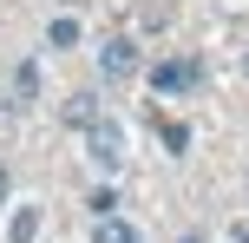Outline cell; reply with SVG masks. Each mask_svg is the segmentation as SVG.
Wrapping results in <instances>:
<instances>
[{"label": "cell", "mask_w": 249, "mask_h": 243, "mask_svg": "<svg viewBox=\"0 0 249 243\" xmlns=\"http://www.w3.org/2000/svg\"><path fill=\"white\" fill-rule=\"evenodd\" d=\"M92 243H138V230H131V224H118V210H105L99 230H92Z\"/></svg>", "instance_id": "obj_4"}, {"label": "cell", "mask_w": 249, "mask_h": 243, "mask_svg": "<svg viewBox=\"0 0 249 243\" xmlns=\"http://www.w3.org/2000/svg\"><path fill=\"white\" fill-rule=\"evenodd\" d=\"M39 237V210L26 204V210H13V224H7V243H33Z\"/></svg>", "instance_id": "obj_6"}, {"label": "cell", "mask_w": 249, "mask_h": 243, "mask_svg": "<svg viewBox=\"0 0 249 243\" xmlns=\"http://www.w3.org/2000/svg\"><path fill=\"white\" fill-rule=\"evenodd\" d=\"M86 151H92V165H105V171H118V165H124V131H118L105 112L86 125Z\"/></svg>", "instance_id": "obj_1"}, {"label": "cell", "mask_w": 249, "mask_h": 243, "mask_svg": "<svg viewBox=\"0 0 249 243\" xmlns=\"http://www.w3.org/2000/svg\"><path fill=\"white\" fill-rule=\"evenodd\" d=\"M99 73L112 79V86H118V79H138V46H131L124 33H112V39L99 46Z\"/></svg>", "instance_id": "obj_2"}, {"label": "cell", "mask_w": 249, "mask_h": 243, "mask_svg": "<svg viewBox=\"0 0 249 243\" xmlns=\"http://www.w3.org/2000/svg\"><path fill=\"white\" fill-rule=\"evenodd\" d=\"M33 99H39V66L26 59L20 73H13V105H33Z\"/></svg>", "instance_id": "obj_5"}, {"label": "cell", "mask_w": 249, "mask_h": 243, "mask_svg": "<svg viewBox=\"0 0 249 243\" xmlns=\"http://www.w3.org/2000/svg\"><path fill=\"white\" fill-rule=\"evenodd\" d=\"M197 79H203L197 59H171V66H158V73H151V86H158V92H190Z\"/></svg>", "instance_id": "obj_3"}, {"label": "cell", "mask_w": 249, "mask_h": 243, "mask_svg": "<svg viewBox=\"0 0 249 243\" xmlns=\"http://www.w3.org/2000/svg\"><path fill=\"white\" fill-rule=\"evenodd\" d=\"M7 184H13V178H7V165H0V204H7Z\"/></svg>", "instance_id": "obj_9"}, {"label": "cell", "mask_w": 249, "mask_h": 243, "mask_svg": "<svg viewBox=\"0 0 249 243\" xmlns=\"http://www.w3.org/2000/svg\"><path fill=\"white\" fill-rule=\"evenodd\" d=\"M92 118H99V99H92V92H79V99L66 105V125H79V131H86Z\"/></svg>", "instance_id": "obj_7"}, {"label": "cell", "mask_w": 249, "mask_h": 243, "mask_svg": "<svg viewBox=\"0 0 249 243\" xmlns=\"http://www.w3.org/2000/svg\"><path fill=\"white\" fill-rule=\"evenodd\" d=\"M46 39H53V46H79V20H53Z\"/></svg>", "instance_id": "obj_8"}]
</instances>
